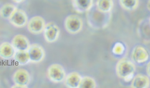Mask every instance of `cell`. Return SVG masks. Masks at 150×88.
<instances>
[{
    "instance_id": "2",
    "label": "cell",
    "mask_w": 150,
    "mask_h": 88,
    "mask_svg": "<svg viewBox=\"0 0 150 88\" xmlns=\"http://www.w3.org/2000/svg\"><path fill=\"white\" fill-rule=\"evenodd\" d=\"M136 71L134 64L128 58H122L116 64V72L117 76L126 82H129L132 80Z\"/></svg>"
},
{
    "instance_id": "14",
    "label": "cell",
    "mask_w": 150,
    "mask_h": 88,
    "mask_svg": "<svg viewBox=\"0 0 150 88\" xmlns=\"http://www.w3.org/2000/svg\"><path fill=\"white\" fill-rule=\"evenodd\" d=\"M131 87L132 88H148L150 87V79L148 76L138 74L132 79Z\"/></svg>"
},
{
    "instance_id": "16",
    "label": "cell",
    "mask_w": 150,
    "mask_h": 88,
    "mask_svg": "<svg viewBox=\"0 0 150 88\" xmlns=\"http://www.w3.org/2000/svg\"><path fill=\"white\" fill-rule=\"evenodd\" d=\"M16 51L11 43L5 42L0 44V57L2 59H10L14 57Z\"/></svg>"
},
{
    "instance_id": "21",
    "label": "cell",
    "mask_w": 150,
    "mask_h": 88,
    "mask_svg": "<svg viewBox=\"0 0 150 88\" xmlns=\"http://www.w3.org/2000/svg\"><path fill=\"white\" fill-rule=\"evenodd\" d=\"M97 87L96 80L89 76L82 77L79 88H95Z\"/></svg>"
},
{
    "instance_id": "10",
    "label": "cell",
    "mask_w": 150,
    "mask_h": 88,
    "mask_svg": "<svg viewBox=\"0 0 150 88\" xmlns=\"http://www.w3.org/2000/svg\"><path fill=\"white\" fill-rule=\"evenodd\" d=\"M131 58L132 61L136 63H143L146 62L149 58V54L143 46L137 45L132 50Z\"/></svg>"
},
{
    "instance_id": "12",
    "label": "cell",
    "mask_w": 150,
    "mask_h": 88,
    "mask_svg": "<svg viewBox=\"0 0 150 88\" xmlns=\"http://www.w3.org/2000/svg\"><path fill=\"white\" fill-rule=\"evenodd\" d=\"M150 18L141 20L137 28V34L142 40L146 42L150 41Z\"/></svg>"
},
{
    "instance_id": "6",
    "label": "cell",
    "mask_w": 150,
    "mask_h": 88,
    "mask_svg": "<svg viewBox=\"0 0 150 88\" xmlns=\"http://www.w3.org/2000/svg\"><path fill=\"white\" fill-rule=\"evenodd\" d=\"M43 32L45 41L48 43H53L58 40L60 36V30L55 23L50 22L46 24Z\"/></svg>"
},
{
    "instance_id": "5",
    "label": "cell",
    "mask_w": 150,
    "mask_h": 88,
    "mask_svg": "<svg viewBox=\"0 0 150 88\" xmlns=\"http://www.w3.org/2000/svg\"><path fill=\"white\" fill-rule=\"evenodd\" d=\"M13 88H28L30 81V74L26 69H19L13 74Z\"/></svg>"
},
{
    "instance_id": "11",
    "label": "cell",
    "mask_w": 150,
    "mask_h": 88,
    "mask_svg": "<svg viewBox=\"0 0 150 88\" xmlns=\"http://www.w3.org/2000/svg\"><path fill=\"white\" fill-rule=\"evenodd\" d=\"M11 44L16 51H28L30 45L27 37L21 34L15 36L12 40Z\"/></svg>"
},
{
    "instance_id": "3",
    "label": "cell",
    "mask_w": 150,
    "mask_h": 88,
    "mask_svg": "<svg viewBox=\"0 0 150 88\" xmlns=\"http://www.w3.org/2000/svg\"><path fill=\"white\" fill-rule=\"evenodd\" d=\"M83 22L82 18L76 14H71L65 18L64 22L65 30L68 33L76 34L82 30Z\"/></svg>"
},
{
    "instance_id": "17",
    "label": "cell",
    "mask_w": 150,
    "mask_h": 88,
    "mask_svg": "<svg viewBox=\"0 0 150 88\" xmlns=\"http://www.w3.org/2000/svg\"><path fill=\"white\" fill-rule=\"evenodd\" d=\"M95 6L102 13H110L113 9L114 2L113 0H96Z\"/></svg>"
},
{
    "instance_id": "1",
    "label": "cell",
    "mask_w": 150,
    "mask_h": 88,
    "mask_svg": "<svg viewBox=\"0 0 150 88\" xmlns=\"http://www.w3.org/2000/svg\"><path fill=\"white\" fill-rule=\"evenodd\" d=\"M112 18V13H102L98 10L96 6H93L86 12L88 25L95 30L106 28L110 23Z\"/></svg>"
},
{
    "instance_id": "8",
    "label": "cell",
    "mask_w": 150,
    "mask_h": 88,
    "mask_svg": "<svg viewBox=\"0 0 150 88\" xmlns=\"http://www.w3.org/2000/svg\"><path fill=\"white\" fill-rule=\"evenodd\" d=\"M28 52L30 62L32 63H40L43 61L45 56V49L41 45L38 44L30 45Z\"/></svg>"
},
{
    "instance_id": "22",
    "label": "cell",
    "mask_w": 150,
    "mask_h": 88,
    "mask_svg": "<svg viewBox=\"0 0 150 88\" xmlns=\"http://www.w3.org/2000/svg\"><path fill=\"white\" fill-rule=\"evenodd\" d=\"M125 51L124 45L120 42H117L114 45L112 49V52L117 55H121L123 54Z\"/></svg>"
},
{
    "instance_id": "24",
    "label": "cell",
    "mask_w": 150,
    "mask_h": 88,
    "mask_svg": "<svg viewBox=\"0 0 150 88\" xmlns=\"http://www.w3.org/2000/svg\"><path fill=\"white\" fill-rule=\"evenodd\" d=\"M147 72L148 73V75L149 76L150 75V73H149V69H150V65H149V63L148 64V65H147Z\"/></svg>"
},
{
    "instance_id": "13",
    "label": "cell",
    "mask_w": 150,
    "mask_h": 88,
    "mask_svg": "<svg viewBox=\"0 0 150 88\" xmlns=\"http://www.w3.org/2000/svg\"><path fill=\"white\" fill-rule=\"evenodd\" d=\"M72 5L79 14L86 13L93 6V0H72Z\"/></svg>"
},
{
    "instance_id": "15",
    "label": "cell",
    "mask_w": 150,
    "mask_h": 88,
    "mask_svg": "<svg viewBox=\"0 0 150 88\" xmlns=\"http://www.w3.org/2000/svg\"><path fill=\"white\" fill-rule=\"evenodd\" d=\"M82 77L76 72L69 73L65 77L64 84L68 88H79Z\"/></svg>"
},
{
    "instance_id": "20",
    "label": "cell",
    "mask_w": 150,
    "mask_h": 88,
    "mask_svg": "<svg viewBox=\"0 0 150 88\" xmlns=\"http://www.w3.org/2000/svg\"><path fill=\"white\" fill-rule=\"evenodd\" d=\"M16 62L20 65H25L30 62L28 51H16L14 55Z\"/></svg>"
},
{
    "instance_id": "9",
    "label": "cell",
    "mask_w": 150,
    "mask_h": 88,
    "mask_svg": "<svg viewBox=\"0 0 150 88\" xmlns=\"http://www.w3.org/2000/svg\"><path fill=\"white\" fill-rule=\"evenodd\" d=\"M13 26L17 28H23L27 25L28 17L26 12L17 8L8 20Z\"/></svg>"
},
{
    "instance_id": "18",
    "label": "cell",
    "mask_w": 150,
    "mask_h": 88,
    "mask_svg": "<svg viewBox=\"0 0 150 88\" xmlns=\"http://www.w3.org/2000/svg\"><path fill=\"white\" fill-rule=\"evenodd\" d=\"M17 9L13 4H5L0 8V16L4 19L9 20Z\"/></svg>"
},
{
    "instance_id": "23",
    "label": "cell",
    "mask_w": 150,
    "mask_h": 88,
    "mask_svg": "<svg viewBox=\"0 0 150 88\" xmlns=\"http://www.w3.org/2000/svg\"><path fill=\"white\" fill-rule=\"evenodd\" d=\"M14 3L16 4H21L25 2L26 0H12Z\"/></svg>"
},
{
    "instance_id": "4",
    "label": "cell",
    "mask_w": 150,
    "mask_h": 88,
    "mask_svg": "<svg viewBox=\"0 0 150 88\" xmlns=\"http://www.w3.org/2000/svg\"><path fill=\"white\" fill-rule=\"evenodd\" d=\"M47 76L51 82L54 83H59L64 81L66 74L62 66L58 63H54L48 67Z\"/></svg>"
},
{
    "instance_id": "19",
    "label": "cell",
    "mask_w": 150,
    "mask_h": 88,
    "mask_svg": "<svg viewBox=\"0 0 150 88\" xmlns=\"http://www.w3.org/2000/svg\"><path fill=\"white\" fill-rule=\"evenodd\" d=\"M120 7L127 11L136 10L138 7L139 0H119Z\"/></svg>"
},
{
    "instance_id": "7",
    "label": "cell",
    "mask_w": 150,
    "mask_h": 88,
    "mask_svg": "<svg viewBox=\"0 0 150 88\" xmlns=\"http://www.w3.org/2000/svg\"><path fill=\"white\" fill-rule=\"evenodd\" d=\"M46 23L45 20L40 16L32 17L28 21L27 29L32 34H39L42 33L45 29Z\"/></svg>"
}]
</instances>
